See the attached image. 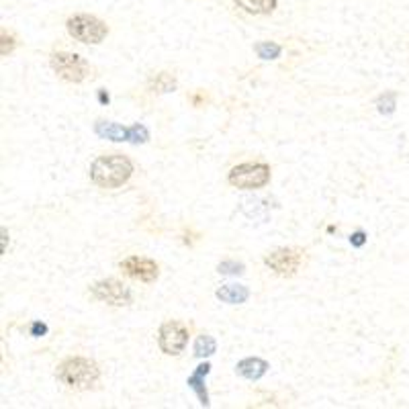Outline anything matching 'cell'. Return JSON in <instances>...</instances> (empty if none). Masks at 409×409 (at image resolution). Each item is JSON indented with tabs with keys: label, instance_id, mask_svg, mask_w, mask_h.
<instances>
[{
	"label": "cell",
	"instance_id": "obj_24",
	"mask_svg": "<svg viewBox=\"0 0 409 409\" xmlns=\"http://www.w3.org/2000/svg\"><path fill=\"white\" fill-rule=\"evenodd\" d=\"M98 100H100L102 105H107V102L111 100V96H109V93H107V91H98Z\"/></svg>",
	"mask_w": 409,
	"mask_h": 409
},
{
	"label": "cell",
	"instance_id": "obj_18",
	"mask_svg": "<svg viewBox=\"0 0 409 409\" xmlns=\"http://www.w3.org/2000/svg\"><path fill=\"white\" fill-rule=\"evenodd\" d=\"M397 107V95L395 93H385L377 98V111L380 115H391Z\"/></svg>",
	"mask_w": 409,
	"mask_h": 409
},
{
	"label": "cell",
	"instance_id": "obj_16",
	"mask_svg": "<svg viewBox=\"0 0 409 409\" xmlns=\"http://www.w3.org/2000/svg\"><path fill=\"white\" fill-rule=\"evenodd\" d=\"M215 350H217V342H215V338H211V336H207V334L199 336V338H196V342H194V356H196V358L213 356V354H215Z\"/></svg>",
	"mask_w": 409,
	"mask_h": 409
},
{
	"label": "cell",
	"instance_id": "obj_11",
	"mask_svg": "<svg viewBox=\"0 0 409 409\" xmlns=\"http://www.w3.org/2000/svg\"><path fill=\"white\" fill-rule=\"evenodd\" d=\"M209 371H211V364L209 362H205V364H199L196 369H194V373L189 377V387L196 393V397H199V401H201V406H209V393H207V387H205V377L209 375Z\"/></svg>",
	"mask_w": 409,
	"mask_h": 409
},
{
	"label": "cell",
	"instance_id": "obj_20",
	"mask_svg": "<svg viewBox=\"0 0 409 409\" xmlns=\"http://www.w3.org/2000/svg\"><path fill=\"white\" fill-rule=\"evenodd\" d=\"M148 139H150L148 127L141 125V123H135V125L129 127V144H146Z\"/></svg>",
	"mask_w": 409,
	"mask_h": 409
},
{
	"label": "cell",
	"instance_id": "obj_23",
	"mask_svg": "<svg viewBox=\"0 0 409 409\" xmlns=\"http://www.w3.org/2000/svg\"><path fill=\"white\" fill-rule=\"evenodd\" d=\"M45 334H47V325H45V323H41V321H33L31 323L33 338H41V336H45Z\"/></svg>",
	"mask_w": 409,
	"mask_h": 409
},
{
	"label": "cell",
	"instance_id": "obj_21",
	"mask_svg": "<svg viewBox=\"0 0 409 409\" xmlns=\"http://www.w3.org/2000/svg\"><path fill=\"white\" fill-rule=\"evenodd\" d=\"M2 47H0V54L2 56H8L13 49H15V45H17V41H15V37L13 35H6V33H2Z\"/></svg>",
	"mask_w": 409,
	"mask_h": 409
},
{
	"label": "cell",
	"instance_id": "obj_12",
	"mask_svg": "<svg viewBox=\"0 0 409 409\" xmlns=\"http://www.w3.org/2000/svg\"><path fill=\"white\" fill-rule=\"evenodd\" d=\"M217 299L229 305H240L250 299V288L244 284H221L217 288Z\"/></svg>",
	"mask_w": 409,
	"mask_h": 409
},
{
	"label": "cell",
	"instance_id": "obj_15",
	"mask_svg": "<svg viewBox=\"0 0 409 409\" xmlns=\"http://www.w3.org/2000/svg\"><path fill=\"white\" fill-rule=\"evenodd\" d=\"M150 91L157 95H166V93H174L176 91V78L168 72H160L152 80H150Z\"/></svg>",
	"mask_w": 409,
	"mask_h": 409
},
{
	"label": "cell",
	"instance_id": "obj_9",
	"mask_svg": "<svg viewBox=\"0 0 409 409\" xmlns=\"http://www.w3.org/2000/svg\"><path fill=\"white\" fill-rule=\"evenodd\" d=\"M119 266L127 277H131L133 281H139V283H154L160 275L156 262L150 258H141V256H129L125 260H121Z\"/></svg>",
	"mask_w": 409,
	"mask_h": 409
},
{
	"label": "cell",
	"instance_id": "obj_5",
	"mask_svg": "<svg viewBox=\"0 0 409 409\" xmlns=\"http://www.w3.org/2000/svg\"><path fill=\"white\" fill-rule=\"evenodd\" d=\"M52 68L54 72L65 80V82H82L86 80V76L91 74L88 62L84 58H80L78 54H70V52H58L52 56Z\"/></svg>",
	"mask_w": 409,
	"mask_h": 409
},
{
	"label": "cell",
	"instance_id": "obj_10",
	"mask_svg": "<svg viewBox=\"0 0 409 409\" xmlns=\"http://www.w3.org/2000/svg\"><path fill=\"white\" fill-rule=\"evenodd\" d=\"M236 371H238L240 377L248 378V380H258V378H262L268 373V362L262 360V358L250 356V358L240 360L238 366H236Z\"/></svg>",
	"mask_w": 409,
	"mask_h": 409
},
{
	"label": "cell",
	"instance_id": "obj_7",
	"mask_svg": "<svg viewBox=\"0 0 409 409\" xmlns=\"http://www.w3.org/2000/svg\"><path fill=\"white\" fill-rule=\"evenodd\" d=\"M91 293H93L95 299L102 301V303H109L113 307H127L133 301L131 291L127 288L125 284L115 281V279L98 281L91 286Z\"/></svg>",
	"mask_w": 409,
	"mask_h": 409
},
{
	"label": "cell",
	"instance_id": "obj_3",
	"mask_svg": "<svg viewBox=\"0 0 409 409\" xmlns=\"http://www.w3.org/2000/svg\"><path fill=\"white\" fill-rule=\"evenodd\" d=\"M227 180L231 187L244 190L262 189L268 185L270 180V166L264 162H246V164H238L229 170Z\"/></svg>",
	"mask_w": 409,
	"mask_h": 409
},
{
	"label": "cell",
	"instance_id": "obj_6",
	"mask_svg": "<svg viewBox=\"0 0 409 409\" xmlns=\"http://www.w3.org/2000/svg\"><path fill=\"white\" fill-rule=\"evenodd\" d=\"M189 344V330L180 321H166L157 332V346L168 356H178Z\"/></svg>",
	"mask_w": 409,
	"mask_h": 409
},
{
	"label": "cell",
	"instance_id": "obj_19",
	"mask_svg": "<svg viewBox=\"0 0 409 409\" xmlns=\"http://www.w3.org/2000/svg\"><path fill=\"white\" fill-rule=\"evenodd\" d=\"M246 266L242 262H236V260H223L217 266V272L219 275H229V277H238V275H244Z\"/></svg>",
	"mask_w": 409,
	"mask_h": 409
},
{
	"label": "cell",
	"instance_id": "obj_17",
	"mask_svg": "<svg viewBox=\"0 0 409 409\" xmlns=\"http://www.w3.org/2000/svg\"><path fill=\"white\" fill-rule=\"evenodd\" d=\"M254 49H256L260 60H277L283 54V47L279 43H275V41H262Z\"/></svg>",
	"mask_w": 409,
	"mask_h": 409
},
{
	"label": "cell",
	"instance_id": "obj_8",
	"mask_svg": "<svg viewBox=\"0 0 409 409\" xmlns=\"http://www.w3.org/2000/svg\"><path fill=\"white\" fill-rule=\"evenodd\" d=\"M301 262L303 254L295 248H279L264 258V264L281 277H293L301 268Z\"/></svg>",
	"mask_w": 409,
	"mask_h": 409
},
{
	"label": "cell",
	"instance_id": "obj_1",
	"mask_svg": "<svg viewBox=\"0 0 409 409\" xmlns=\"http://www.w3.org/2000/svg\"><path fill=\"white\" fill-rule=\"evenodd\" d=\"M133 174V162L123 154L98 156L91 166V180L100 189H119Z\"/></svg>",
	"mask_w": 409,
	"mask_h": 409
},
{
	"label": "cell",
	"instance_id": "obj_13",
	"mask_svg": "<svg viewBox=\"0 0 409 409\" xmlns=\"http://www.w3.org/2000/svg\"><path fill=\"white\" fill-rule=\"evenodd\" d=\"M95 133L98 137L111 141H129V127L111 123V121H98L95 125Z\"/></svg>",
	"mask_w": 409,
	"mask_h": 409
},
{
	"label": "cell",
	"instance_id": "obj_4",
	"mask_svg": "<svg viewBox=\"0 0 409 409\" xmlns=\"http://www.w3.org/2000/svg\"><path fill=\"white\" fill-rule=\"evenodd\" d=\"M68 33L80 41V43H88V45H98L105 41V37L109 35V27L105 21H100L95 15H74L68 19L65 23Z\"/></svg>",
	"mask_w": 409,
	"mask_h": 409
},
{
	"label": "cell",
	"instance_id": "obj_2",
	"mask_svg": "<svg viewBox=\"0 0 409 409\" xmlns=\"http://www.w3.org/2000/svg\"><path fill=\"white\" fill-rule=\"evenodd\" d=\"M56 377L65 387H72V389H78V391H88L98 383L100 369L91 358L74 356V358L63 360L62 364L58 366Z\"/></svg>",
	"mask_w": 409,
	"mask_h": 409
},
{
	"label": "cell",
	"instance_id": "obj_22",
	"mask_svg": "<svg viewBox=\"0 0 409 409\" xmlns=\"http://www.w3.org/2000/svg\"><path fill=\"white\" fill-rule=\"evenodd\" d=\"M350 244H352L354 248H362V246L366 244V233H364V231H356V233H352Z\"/></svg>",
	"mask_w": 409,
	"mask_h": 409
},
{
	"label": "cell",
	"instance_id": "obj_14",
	"mask_svg": "<svg viewBox=\"0 0 409 409\" xmlns=\"http://www.w3.org/2000/svg\"><path fill=\"white\" fill-rule=\"evenodd\" d=\"M233 2L250 15H270L277 8V0H233Z\"/></svg>",
	"mask_w": 409,
	"mask_h": 409
}]
</instances>
